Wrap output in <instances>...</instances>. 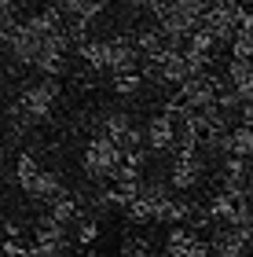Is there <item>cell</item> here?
<instances>
[{"label":"cell","instance_id":"6da1fadb","mask_svg":"<svg viewBox=\"0 0 253 257\" xmlns=\"http://www.w3.org/2000/svg\"><path fill=\"white\" fill-rule=\"evenodd\" d=\"M55 103H59V81L55 77H37V81H30V85L19 88V96L11 99V110L26 125H41V121L52 118Z\"/></svg>","mask_w":253,"mask_h":257},{"label":"cell","instance_id":"7a4b0ae2","mask_svg":"<svg viewBox=\"0 0 253 257\" xmlns=\"http://www.w3.org/2000/svg\"><path fill=\"white\" fill-rule=\"evenodd\" d=\"M125 166V151L114 144V140L107 136H92L88 144H85V155H81V169H85V177L88 180H114L121 173Z\"/></svg>","mask_w":253,"mask_h":257},{"label":"cell","instance_id":"3957f363","mask_svg":"<svg viewBox=\"0 0 253 257\" xmlns=\"http://www.w3.org/2000/svg\"><path fill=\"white\" fill-rule=\"evenodd\" d=\"M220 92H224V81L216 77V74H198V77L183 81V85L176 88V99H172L169 107H180V110L202 114V110L216 107V99H220Z\"/></svg>","mask_w":253,"mask_h":257},{"label":"cell","instance_id":"277c9868","mask_svg":"<svg viewBox=\"0 0 253 257\" xmlns=\"http://www.w3.org/2000/svg\"><path fill=\"white\" fill-rule=\"evenodd\" d=\"M99 136L114 140L125 155H129V151H140V147L147 144L143 133L136 128V121H132L125 110H107V114H103V118H99Z\"/></svg>","mask_w":253,"mask_h":257},{"label":"cell","instance_id":"5b68a950","mask_svg":"<svg viewBox=\"0 0 253 257\" xmlns=\"http://www.w3.org/2000/svg\"><path fill=\"white\" fill-rule=\"evenodd\" d=\"M143 140H147V147H151L154 155H165V151L180 147V125H176V118H172L169 110L154 114V118L147 121V128H143Z\"/></svg>","mask_w":253,"mask_h":257},{"label":"cell","instance_id":"8992f818","mask_svg":"<svg viewBox=\"0 0 253 257\" xmlns=\"http://www.w3.org/2000/svg\"><path fill=\"white\" fill-rule=\"evenodd\" d=\"M110 41V55H107V70L114 77H125V74H140V63L143 55L136 48L132 37H107Z\"/></svg>","mask_w":253,"mask_h":257},{"label":"cell","instance_id":"52a82bcc","mask_svg":"<svg viewBox=\"0 0 253 257\" xmlns=\"http://www.w3.org/2000/svg\"><path fill=\"white\" fill-rule=\"evenodd\" d=\"M202 173H205V162L198 151H180L176 162H172V173H169V184L176 191H191L194 184L202 180Z\"/></svg>","mask_w":253,"mask_h":257},{"label":"cell","instance_id":"ba28073f","mask_svg":"<svg viewBox=\"0 0 253 257\" xmlns=\"http://www.w3.org/2000/svg\"><path fill=\"white\" fill-rule=\"evenodd\" d=\"M209 246H213V257H246L253 250V231H246V228H216Z\"/></svg>","mask_w":253,"mask_h":257},{"label":"cell","instance_id":"9c48e42d","mask_svg":"<svg viewBox=\"0 0 253 257\" xmlns=\"http://www.w3.org/2000/svg\"><path fill=\"white\" fill-rule=\"evenodd\" d=\"M209 253H213V246L205 239H198L191 228H172L162 257H209Z\"/></svg>","mask_w":253,"mask_h":257},{"label":"cell","instance_id":"30bf717a","mask_svg":"<svg viewBox=\"0 0 253 257\" xmlns=\"http://www.w3.org/2000/svg\"><path fill=\"white\" fill-rule=\"evenodd\" d=\"M33 242H37V246H44V250H52V253H59V257H66V250H70L66 228L55 224L52 217H41V220H37V228H33Z\"/></svg>","mask_w":253,"mask_h":257},{"label":"cell","instance_id":"8fae6325","mask_svg":"<svg viewBox=\"0 0 253 257\" xmlns=\"http://www.w3.org/2000/svg\"><path fill=\"white\" fill-rule=\"evenodd\" d=\"M224 81H227V88H231L242 103H253V63H238V59H231V63H227Z\"/></svg>","mask_w":253,"mask_h":257},{"label":"cell","instance_id":"7c38bea8","mask_svg":"<svg viewBox=\"0 0 253 257\" xmlns=\"http://www.w3.org/2000/svg\"><path fill=\"white\" fill-rule=\"evenodd\" d=\"M44 217H52L55 224L70 228V224H77V220H81V198L70 195V191H63L55 202H48V213H44Z\"/></svg>","mask_w":253,"mask_h":257},{"label":"cell","instance_id":"4fadbf2b","mask_svg":"<svg viewBox=\"0 0 253 257\" xmlns=\"http://www.w3.org/2000/svg\"><path fill=\"white\" fill-rule=\"evenodd\" d=\"M41 158L33 155V151H19V158H15V184L22 191H30L33 184H37V177H41Z\"/></svg>","mask_w":253,"mask_h":257},{"label":"cell","instance_id":"5bb4252c","mask_svg":"<svg viewBox=\"0 0 253 257\" xmlns=\"http://www.w3.org/2000/svg\"><path fill=\"white\" fill-rule=\"evenodd\" d=\"M77 55L85 59V66L92 70H107V55H110V41L107 37H88L77 44Z\"/></svg>","mask_w":253,"mask_h":257},{"label":"cell","instance_id":"9a60e30c","mask_svg":"<svg viewBox=\"0 0 253 257\" xmlns=\"http://www.w3.org/2000/svg\"><path fill=\"white\" fill-rule=\"evenodd\" d=\"M63 191H66V188H63V177H59V173H52V169H44L41 177H37V184H33L26 195L37 198V202H55Z\"/></svg>","mask_w":253,"mask_h":257},{"label":"cell","instance_id":"2e32d148","mask_svg":"<svg viewBox=\"0 0 253 257\" xmlns=\"http://www.w3.org/2000/svg\"><path fill=\"white\" fill-rule=\"evenodd\" d=\"M143 85V74H125V77H114V92L118 96H136Z\"/></svg>","mask_w":253,"mask_h":257},{"label":"cell","instance_id":"e0dca14e","mask_svg":"<svg viewBox=\"0 0 253 257\" xmlns=\"http://www.w3.org/2000/svg\"><path fill=\"white\" fill-rule=\"evenodd\" d=\"M96 235H99V224H96V220H81V228H77V242L88 246V242H96Z\"/></svg>","mask_w":253,"mask_h":257},{"label":"cell","instance_id":"ac0fdd59","mask_svg":"<svg viewBox=\"0 0 253 257\" xmlns=\"http://www.w3.org/2000/svg\"><path fill=\"white\" fill-rule=\"evenodd\" d=\"M121 257H151V250L143 246V239H132V242L121 246Z\"/></svg>","mask_w":253,"mask_h":257},{"label":"cell","instance_id":"d6986e66","mask_svg":"<svg viewBox=\"0 0 253 257\" xmlns=\"http://www.w3.org/2000/svg\"><path fill=\"white\" fill-rule=\"evenodd\" d=\"M246 195H249V202H253V162H249V177H246Z\"/></svg>","mask_w":253,"mask_h":257}]
</instances>
